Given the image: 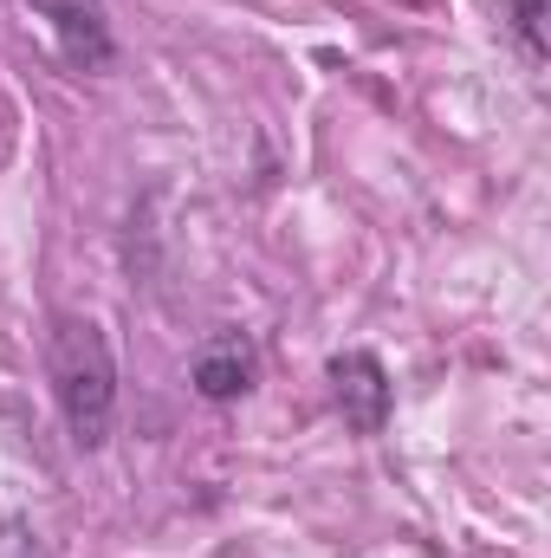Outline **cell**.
<instances>
[{
  "label": "cell",
  "mask_w": 551,
  "mask_h": 558,
  "mask_svg": "<svg viewBox=\"0 0 551 558\" xmlns=\"http://www.w3.org/2000/svg\"><path fill=\"white\" fill-rule=\"evenodd\" d=\"M506 13H513V39L526 46V59L546 65V0H506Z\"/></svg>",
  "instance_id": "obj_5"
},
{
  "label": "cell",
  "mask_w": 551,
  "mask_h": 558,
  "mask_svg": "<svg viewBox=\"0 0 551 558\" xmlns=\"http://www.w3.org/2000/svg\"><path fill=\"white\" fill-rule=\"evenodd\" d=\"M13 558H26V553H20V546H13Z\"/></svg>",
  "instance_id": "obj_6"
},
{
  "label": "cell",
  "mask_w": 551,
  "mask_h": 558,
  "mask_svg": "<svg viewBox=\"0 0 551 558\" xmlns=\"http://www.w3.org/2000/svg\"><path fill=\"white\" fill-rule=\"evenodd\" d=\"M254 377H260V351L247 331H215L188 364V384L201 403H241L254 390Z\"/></svg>",
  "instance_id": "obj_4"
},
{
  "label": "cell",
  "mask_w": 551,
  "mask_h": 558,
  "mask_svg": "<svg viewBox=\"0 0 551 558\" xmlns=\"http://www.w3.org/2000/svg\"><path fill=\"white\" fill-rule=\"evenodd\" d=\"M46 377H52V397H59V416L72 428V441L78 448H105L111 441V416H118L111 338L91 318L59 312L52 331H46Z\"/></svg>",
  "instance_id": "obj_1"
},
{
  "label": "cell",
  "mask_w": 551,
  "mask_h": 558,
  "mask_svg": "<svg viewBox=\"0 0 551 558\" xmlns=\"http://www.w3.org/2000/svg\"><path fill=\"white\" fill-rule=\"evenodd\" d=\"M325 377H331V403H338V416H344L351 435H383L390 403H396V384H390V371H383L377 351H338Z\"/></svg>",
  "instance_id": "obj_2"
},
{
  "label": "cell",
  "mask_w": 551,
  "mask_h": 558,
  "mask_svg": "<svg viewBox=\"0 0 551 558\" xmlns=\"http://www.w3.org/2000/svg\"><path fill=\"white\" fill-rule=\"evenodd\" d=\"M26 7L52 26L65 65H78V72H105V65L118 59V39H111V13H105V0H26Z\"/></svg>",
  "instance_id": "obj_3"
}]
</instances>
